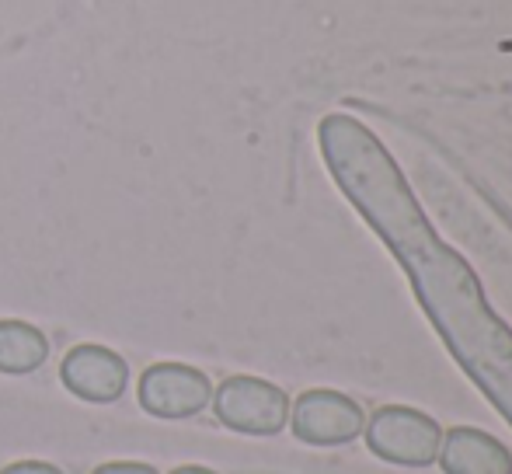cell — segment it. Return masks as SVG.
<instances>
[{
    "instance_id": "6da1fadb",
    "label": "cell",
    "mask_w": 512,
    "mask_h": 474,
    "mask_svg": "<svg viewBox=\"0 0 512 474\" xmlns=\"http://www.w3.org/2000/svg\"><path fill=\"white\" fill-rule=\"evenodd\" d=\"M321 154L345 196L401 258L418 300L460 366L512 422V332L488 311L464 258L432 234L391 154L349 116L321 122Z\"/></svg>"
},
{
    "instance_id": "7a4b0ae2",
    "label": "cell",
    "mask_w": 512,
    "mask_h": 474,
    "mask_svg": "<svg viewBox=\"0 0 512 474\" xmlns=\"http://www.w3.org/2000/svg\"><path fill=\"white\" fill-rule=\"evenodd\" d=\"M216 419L244 436H276L290 419V398L258 377H230L213 394Z\"/></svg>"
},
{
    "instance_id": "3957f363",
    "label": "cell",
    "mask_w": 512,
    "mask_h": 474,
    "mask_svg": "<svg viewBox=\"0 0 512 474\" xmlns=\"http://www.w3.org/2000/svg\"><path fill=\"white\" fill-rule=\"evenodd\" d=\"M213 401L206 373L185 363H154L140 377V408L154 419H192Z\"/></svg>"
},
{
    "instance_id": "277c9868",
    "label": "cell",
    "mask_w": 512,
    "mask_h": 474,
    "mask_svg": "<svg viewBox=\"0 0 512 474\" xmlns=\"http://www.w3.org/2000/svg\"><path fill=\"white\" fill-rule=\"evenodd\" d=\"M373 454L398 464H429L439 454V426L411 408H384L370 426Z\"/></svg>"
},
{
    "instance_id": "5b68a950",
    "label": "cell",
    "mask_w": 512,
    "mask_h": 474,
    "mask_svg": "<svg viewBox=\"0 0 512 474\" xmlns=\"http://www.w3.org/2000/svg\"><path fill=\"white\" fill-rule=\"evenodd\" d=\"M60 380L70 394L91 405H112L129 384V366L105 346H74L60 363Z\"/></svg>"
},
{
    "instance_id": "8992f818",
    "label": "cell",
    "mask_w": 512,
    "mask_h": 474,
    "mask_svg": "<svg viewBox=\"0 0 512 474\" xmlns=\"http://www.w3.org/2000/svg\"><path fill=\"white\" fill-rule=\"evenodd\" d=\"M363 429V412L356 401L335 391H307L293 408V433L304 443L335 447Z\"/></svg>"
},
{
    "instance_id": "52a82bcc",
    "label": "cell",
    "mask_w": 512,
    "mask_h": 474,
    "mask_svg": "<svg viewBox=\"0 0 512 474\" xmlns=\"http://www.w3.org/2000/svg\"><path fill=\"white\" fill-rule=\"evenodd\" d=\"M443 468L446 474H512V457L478 429H453L443 447Z\"/></svg>"
},
{
    "instance_id": "ba28073f",
    "label": "cell",
    "mask_w": 512,
    "mask_h": 474,
    "mask_svg": "<svg viewBox=\"0 0 512 474\" xmlns=\"http://www.w3.org/2000/svg\"><path fill=\"white\" fill-rule=\"evenodd\" d=\"M49 342L39 328L25 325V321H0V373H32L46 363Z\"/></svg>"
},
{
    "instance_id": "9c48e42d",
    "label": "cell",
    "mask_w": 512,
    "mask_h": 474,
    "mask_svg": "<svg viewBox=\"0 0 512 474\" xmlns=\"http://www.w3.org/2000/svg\"><path fill=\"white\" fill-rule=\"evenodd\" d=\"M91 474H157V468L140 464V461H108V464H98Z\"/></svg>"
},
{
    "instance_id": "30bf717a",
    "label": "cell",
    "mask_w": 512,
    "mask_h": 474,
    "mask_svg": "<svg viewBox=\"0 0 512 474\" xmlns=\"http://www.w3.org/2000/svg\"><path fill=\"white\" fill-rule=\"evenodd\" d=\"M0 474H63L56 464H46V461H14L7 464Z\"/></svg>"
},
{
    "instance_id": "8fae6325",
    "label": "cell",
    "mask_w": 512,
    "mask_h": 474,
    "mask_svg": "<svg viewBox=\"0 0 512 474\" xmlns=\"http://www.w3.org/2000/svg\"><path fill=\"white\" fill-rule=\"evenodd\" d=\"M171 474H216V471H209V468H199V464H182V468H175Z\"/></svg>"
}]
</instances>
